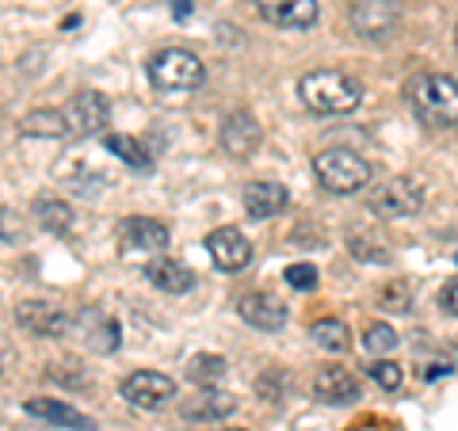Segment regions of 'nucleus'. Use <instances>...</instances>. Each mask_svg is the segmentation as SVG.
Wrapping results in <instances>:
<instances>
[{"instance_id":"obj_1","label":"nucleus","mask_w":458,"mask_h":431,"mask_svg":"<svg viewBox=\"0 0 458 431\" xmlns=\"http://www.w3.org/2000/svg\"><path fill=\"white\" fill-rule=\"evenodd\" d=\"M298 99L313 114H352L363 104V80L344 69H310L298 80Z\"/></svg>"},{"instance_id":"obj_2","label":"nucleus","mask_w":458,"mask_h":431,"mask_svg":"<svg viewBox=\"0 0 458 431\" xmlns=\"http://www.w3.org/2000/svg\"><path fill=\"white\" fill-rule=\"evenodd\" d=\"M405 99L412 114L432 126V131H451L458 126V77L451 73H417L405 84Z\"/></svg>"},{"instance_id":"obj_3","label":"nucleus","mask_w":458,"mask_h":431,"mask_svg":"<svg viewBox=\"0 0 458 431\" xmlns=\"http://www.w3.org/2000/svg\"><path fill=\"white\" fill-rule=\"evenodd\" d=\"M313 172H318L321 188L333 195H355L363 191L375 168H370L367 156H360L355 149H321L313 156Z\"/></svg>"},{"instance_id":"obj_4","label":"nucleus","mask_w":458,"mask_h":431,"mask_svg":"<svg viewBox=\"0 0 458 431\" xmlns=\"http://www.w3.org/2000/svg\"><path fill=\"white\" fill-rule=\"evenodd\" d=\"M149 84L157 92H195L199 84L207 80V65L199 62L191 50H180V46H168V50H157L146 65Z\"/></svg>"},{"instance_id":"obj_5","label":"nucleus","mask_w":458,"mask_h":431,"mask_svg":"<svg viewBox=\"0 0 458 431\" xmlns=\"http://www.w3.org/2000/svg\"><path fill=\"white\" fill-rule=\"evenodd\" d=\"M119 393L126 405H134L141 412H161L172 397H176V382L161 370H134V375H126Z\"/></svg>"},{"instance_id":"obj_6","label":"nucleus","mask_w":458,"mask_h":431,"mask_svg":"<svg viewBox=\"0 0 458 431\" xmlns=\"http://www.w3.org/2000/svg\"><path fill=\"white\" fill-rule=\"evenodd\" d=\"M65 114V134H73V138H96V134H104V126L111 123V104H107V96H99V92H77L69 104L62 107Z\"/></svg>"},{"instance_id":"obj_7","label":"nucleus","mask_w":458,"mask_h":431,"mask_svg":"<svg viewBox=\"0 0 458 431\" xmlns=\"http://www.w3.org/2000/svg\"><path fill=\"white\" fill-rule=\"evenodd\" d=\"M348 20H352V31L360 38L386 42V38H394V31H397L401 8L394 4V0H355Z\"/></svg>"},{"instance_id":"obj_8","label":"nucleus","mask_w":458,"mask_h":431,"mask_svg":"<svg viewBox=\"0 0 458 431\" xmlns=\"http://www.w3.org/2000/svg\"><path fill=\"white\" fill-rule=\"evenodd\" d=\"M420 207H424V188L409 176L386 180L382 188H375V195H370V214H378V218H409V214H417Z\"/></svg>"},{"instance_id":"obj_9","label":"nucleus","mask_w":458,"mask_h":431,"mask_svg":"<svg viewBox=\"0 0 458 431\" xmlns=\"http://www.w3.org/2000/svg\"><path fill=\"white\" fill-rule=\"evenodd\" d=\"M168 225L157 222V218H141V214H134V218H123L119 225V244L123 252L131 256H161L168 249Z\"/></svg>"},{"instance_id":"obj_10","label":"nucleus","mask_w":458,"mask_h":431,"mask_svg":"<svg viewBox=\"0 0 458 431\" xmlns=\"http://www.w3.org/2000/svg\"><path fill=\"white\" fill-rule=\"evenodd\" d=\"M207 252H210L214 267H222V271H245V267L252 264V241L241 233L237 225H218V229H210Z\"/></svg>"},{"instance_id":"obj_11","label":"nucleus","mask_w":458,"mask_h":431,"mask_svg":"<svg viewBox=\"0 0 458 431\" xmlns=\"http://www.w3.org/2000/svg\"><path fill=\"white\" fill-rule=\"evenodd\" d=\"M218 141H222V149L229 156H237V161H249V156L260 149L264 131H260V123L252 119V111H229L225 119H222Z\"/></svg>"},{"instance_id":"obj_12","label":"nucleus","mask_w":458,"mask_h":431,"mask_svg":"<svg viewBox=\"0 0 458 431\" xmlns=\"http://www.w3.org/2000/svg\"><path fill=\"white\" fill-rule=\"evenodd\" d=\"M256 12H260V20H267L271 27L306 31V27L318 23L321 4L318 0H256Z\"/></svg>"},{"instance_id":"obj_13","label":"nucleus","mask_w":458,"mask_h":431,"mask_svg":"<svg viewBox=\"0 0 458 431\" xmlns=\"http://www.w3.org/2000/svg\"><path fill=\"white\" fill-rule=\"evenodd\" d=\"M16 321L27 328V333H35V336H65L69 328H73V317L62 309V306H54V301H20L16 306Z\"/></svg>"},{"instance_id":"obj_14","label":"nucleus","mask_w":458,"mask_h":431,"mask_svg":"<svg viewBox=\"0 0 458 431\" xmlns=\"http://www.w3.org/2000/svg\"><path fill=\"white\" fill-rule=\"evenodd\" d=\"M237 313H241V321L260 328V333H279L286 325V306L267 291H245L237 298Z\"/></svg>"},{"instance_id":"obj_15","label":"nucleus","mask_w":458,"mask_h":431,"mask_svg":"<svg viewBox=\"0 0 458 431\" xmlns=\"http://www.w3.org/2000/svg\"><path fill=\"white\" fill-rule=\"evenodd\" d=\"M241 203H245L249 218L267 222V218H276V214H283L286 207H291V195H286V188L276 180H252L249 188L241 191Z\"/></svg>"},{"instance_id":"obj_16","label":"nucleus","mask_w":458,"mask_h":431,"mask_svg":"<svg viewBox=\"0 0 458 431\" xmlns=\"http://www.w3.org/2000/svg\"><path fill=\"white\" fill-rule=\"evenodd\" d=\"M237 412V397L225 393V390H199L195 397H188L180 405V416L188 424H214V420H225V416Z\"/></svg>"},{"instance_id":"obj_17","label":"nucleus","mask_w":458,"mask_h":431,"mask_svg":"<svg viewBox=\"0 0 458 431\" xmlns=\"http://www.w3.org/2000/svg\"><path fill=\"white\" fill-rule=\"evenodd\" d=\"M313 393H318L325 405H352L360 401V378L352 375L348 367H321L318 378H313Z\"/></svg>"},{"instance_id":"obj_18","label":"nucleus","mask_w":458,"mask_h":431,"mask_svg":"<svg viewBox=\"0 0 458 431\" xmlns=\"http://www.w3.org/2000/svg\"><path fill=\"white\" fill-rule=\"evenodd\" d=\"M146 279L165 294H188L195 286V271L176 260V256H157V260L146 264Z\"/></svg>"},{"instance_id":"obj_19","label":"nucleus","mask_w":458,"mask_h":431,"mask_svg":"<svg viewBox=\"0 0 458 431\" xmlns=\"http://www.w3.org/2000/svg\"><path fill=\"white\" fill-rule=\"evenodd\" d=\"M23 409L38 416V420L47 424H57V427H73V431H96V420L92 416L77 412L73 405H65V401H54V397H27Z\"/></svg>"},{"instance_id":"obj_20","label":"nucleus","mask_w":458,"mask_h":431,"mask_svg":"<svg viewBox=\"0 0 458 431\" xmlns=\"http://www.w3.org/2000/svg\"><path fill=\"white\" fill-rule=\"evenodd\" d=\"M35 218L47 233L65 237L69 229H73V207L62 203V199H54V195H42V199H35Z\"/></svg>"},{"instance_id":"obj_21","label":"nucleus","mask_w":458,"mask_h":431,"mask_svg":"<svg viewBox=\"0 0 458 431\" xmlns=\"http://www.w3.org/2000/svg\"><path fill=\"white\" fill-rule=\"evenodd\" d=\"M310 336H313V343H318L321 351H333V355H340V351L352 348V328L344 325V321H336V317L313 321V325H310Z\"/></svg>"},{"instance_id":"obj_22","label":"nucleus","mask_w":458,"mask_h":431,"mask_svg":"<svg viewBox=\"0 0 458 431\" xmlns=\"http://www.w3.org/2000/svg\"><path fill=\"white\" fill-rule=\"evenodd\" d=\"M183 375H188V382L199 385V390H214V385L229 375V363L222 355H195Z\"/></svg>"},{"instance_id":"obj_23","label":"nucleus","mask_w":458,"mask_h":431,"mask_svg":"<svg viewBox=\"0 0 458 431\" xmlns=\"http://www.w3.org/2000/svg\"><path fill=\"white\" fill-rule=\"evenodd\" d=\"M20 134H27V138H65V114L50 111V107L31 111V114H23Z\"/></svg>"},{"instance_id":"obj_24","label":"nucleus","mask_w":458,"mask_h":431,"mask_svg":"<svg viewBox=\"0 0 458 431\" xmlns=\"http://www.w3.org/2000/svg\"><path fill=\"white\" fill-rule=\"evenodd\" d=\"M104 146H107V153L119 156L123 165H131V168H149L146 146H141L138 138H131V134H104Z\"/></svg>"},{"instance_id":"obj_25","label":"nucleus","mask_w":458,"mask_h":431,"mask_svg":"<svg viewBox=\"0 0 458 431\" xmlns=\"http://www.w3.org/2000/svg\"><path fill=\"white\" fill-rule=\"evenodd\" d=\"M363 348L375 355V359H386L394 348H397V333H394V325H386V321H375V325H367V333H363Z\"/></svg>"},{"instance_id":"obj_26","label":"nucleus","mask_w":458,"mask_h":431,"mask_svg":"<svg viewBox=\"0 0 458 431\" xmlns=\"http://www.w3.org/2000/svg\"><path fill=\"white\" fill-rule=\"evenodd\" d=\"M367 375H370V382H375V385H382L386 393L401 390V382H405V370H401L394 359H375V363L367 367Z\"/></svg>"},{"instance_id":"obj_27","label":"nucleus","mask_w":458,"mask_h":431,"mask_svg":"<svg viewBox=\"0 0 458 431\" xmlns=\"http://www.w3.org/2000/svg\"><path fill=\"white\" fill-rule=\"evenodd\" d=\"M409 301H412V286L405 279H390L378 291V306L382 309H390V313H405L409 309Z\"/></svg>"},{"instance_id":"obj_28","label":"nucleus","mask_w":458,"mask_h":431,"mask_svg":"<svg viewBox=\"0 0 458 431\" xmlns=\"http://www.w3.org/2000/svg\"><path fill=\"white\" fill-rule=\"evenodd\" d=\"M92 333H89V343L96 351H114L119 348V325L107 321V317H99V313H92Z\"/></svg>"},{"instance_id":"obj_29","label":"nucleus","mask_w":458,"mask_h":431,"mask_svg":"<svg viewBox=\"0 0 458 431\" xmlns=\"http://www.w3.org/2000/svg\"><path fill=\"white\" fill-rule=\"evenodd\" d=\"M348 252L355 256V260H363V264H382V260H386V249H382V244L370 241L367 233L348 237Z\"/></svg>"},{"instance_id":"obj_30","label":"nucleus","mask_w":458,"mask_h":431,"mask_svg":"<svg viewBox=\"0 0 458 431\" xmlns=\"http://www.w3.org/2000/svg\"><path fill=\"white\" fill-rule=\"evenodd\" d=\"M283 279L291 283L294 291H313V286H318V267H313V264H291Z\"/></svg>"},{"instance_id":"obj_31","label":"nucleus","mask_w":458,"mask_h":431,"mask_svg":"<svg viewBox=\"0 0 458 431\" xmlns=\"http://www.w3.org/2000/svg\"><path fill=\"white\" fill-rule=\"evenodd\" d=\"M439 306L458 317V275H454V279H451V283H447V286H443V291H439Z\"/></svg>"},{"instance_id":"obj_32","label":"nucleus","mask_w":458,"mask_h":431,"mask_svg":"<svg viewBox=\"0 0 458 431\" xmlns=\"http://www.w3.org/2000/svg\"><path fill=\"white\" fill-rule=\"evenodd\" d=\"M172 4H176V16H180V20L191 12V0H172Z\"/></svg>"},{"instance_id":"obj_33","label":"nucleus","mask_w":458,"mask_h":431,"mask_svg":"<svg viewBox=\"0 0 458 431\" xmlns=\"http://www.w3.org/2000/svg\"><path fill=\"white\" fill-rule=\"evenodd\" d=\"M454 50H458V31H454Z\"/></svg>"},{"instance_id":"obj_34","label":"nucleus","mask_w":458,"mask_h":431,"mask_svg":"<svg viewBox=\"0 0 458 431\" xmlns=\"http://www.w3.org/2000/svg\"><path fill=\"white\" fill-rule=\"evenodd\" d=\"M229 431H245V427H229Z\"/></svg>"}]
</instances>
